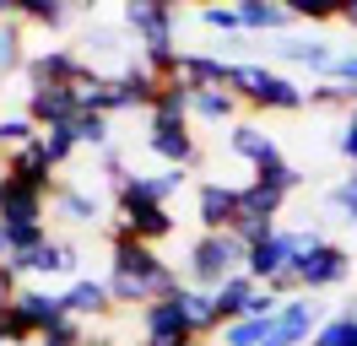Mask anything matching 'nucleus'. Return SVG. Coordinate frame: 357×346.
I'll return each instance as SVG.
<instances>
[{"instance_id":"1","label":"nucleus","mask_w":357,"mask_h":346,"mask_svg":"<svg viewBox=\"0 0 357 346\" xmlns=\"http://www.w3.org/2000/svg\"><path fill=\"white\" fill-rule=\"evenodd\" d=\"M109 292H114V303H130V308L141 303L146 308V303L184 292V281L152 243H135V238L119 233V238H109Z\"/></svg>"},{"instance_id":"2","label":"nucleus","mask_w":357,"mask_h":346,"mask_svg":"<svg viewBox=\"0 0 357 346\" xmlns=\"http://www.w3.org/2000/svg\"><path fill=\"white\" fill-rule=\"evenodd\" d=\"M227 86L238 92V103L271 108V114H298V108L309 103V92L292 82V76H282V70H271V65H260V60H233Z\"/></svg>"},{"instance_id":"3","label":"nucleus","mask_w":357,"mask_h":346,"mask_svg":"<svg viewBox=\"0 0 357 346\" xmlns=\"http://www.w3.org/2000/svg\"><path fill=\"white\" fill-rule=\"evenodd\" d=\"M184 271H190V287L217 292L222 281H233V276H244V271H249V243L238 233H201L195 243H190Z\"/></svg>"},{"instance_id":"4","label":"nucleus","mask_w":357,"mask_h":346,"mask_svg":"<svg viewBox=\"0 0 357 346\" xmlns=\"http://www.w3.org/2000/svg\"><path fill=\"white\" fill-rule=\"evenodd\" d=\"M174 211L168 206H157V200H135V195H119L114 200V222H109V238H135V243H162V238H174Z\"/></svg>"},{"instance_id":"5","label":"nucleus","mask_w":357,"mask_h":346,"mask_svg":"<svg viewBox=\"0 0 357 346\" xmlns=\"http://www.w3.org/2000/svg\"><path fill=\"white\" fill-rule=\"evenodd\" d=\"M49 200L54 195L22 184L17 173H0V227H49Z\"/></svg>"},{"instance_id":"6","label":"nucleus","mask_w":357,"mask_h":346,"mask_svg":"<svg viewBox=\"0 0 357 346\" xmlns=\"http://www.w3.org/2000/svg\"><path fill=\"white\" fill-rule=\"evenodd\" d=\"M319 324H325V303L314 298H292L276 308V319L266 324V346H303L319 336Z\"/></svg>"},{"instance_id":"7","label":"nucleus","mask_w":357,"mask_h":346,"mask_svg":"<svg viewBox=\"0 0 357 346\" xmlns=\"http://www.w3.org/2000/svg\"><path fill=\"white\" fill-rule=\"evenodd\" d=\"M141 330H146V341L152 346H195L201 336H195V324H190V314H184V303L162 298V303H146L141 308Z\"/></svg>"},{"instance_id":"8","label":"nucleus","mask_w":357,"mask_h":346,"mask_svg":"<svg viewBox=\"0 0 357 346\" xmlns=\"http://www.w3.org/2000/svg\"><path fill=\"white\" fill-rule=\"evenodd\" d=\"M6 271H11V276H66V281H82L76 276V271H82V249L66 243V238H49V243H38L33 255L11 260Z\"/></svg>"},{"instance_id":"9","label":"nucleus","mask_w":357,"mask_h":346,"mask_svg":"<svg viewBox=\"0 0 357 346\" xmlns=\"http://www.w3.org/2000/svg\"><path fill=\"white\" fill-rule=\"evenodd\" d=\"M292 271L303 281V292H325V287H341V281L352 276V255H347L341 243H314Z\"/></svg>"},{"instance_id":"10","label":"nucleus","mask_w":357,"mask_h":346,"mask_svg":"<svg viewBox=\"0 0 357 346\" xmlns=\"http://www.w3.org/2000/svg\"><path fill=\"white\" fill-rule=\"evenodd\" d=\"M11 308H17V319L27 324V336H33V341L54 336V330L70 319V314H66V292H38V287H22Z\"/></svg>"},{"instance_id":"11","label":"nucleus","mask_w":357,"mask_h":346,"mask_svg":"<svg viewBox=\"0 0 357 346\" xmlns=\"http://www.w3.org/2000/svg\"><path fill=\"white\" fill-rule=\"evenodd\" d=\"M146 151H152L162 168H195L201 146H195V130L190 125H146Z\"/></svg>"},{"instance_id":"12","label":"nucleus","mask_w":357,"mask_h":346,"mask_svg":"<svg viewBox=\"0 0 357 346\" xmlns=\"http://www.w3.org/2000/svg\"><path fill=\"white\" fill-rule=\"evenodd\" d=\"M195 222H201V233H233L238 227V190L222 179L201 184L195 190Z\"/></svg>"},{"instance_id":"13","label":"nucleus","mask_w":357,"mask_h":346,"mask_svg":"<svg viewBox=\"0 0 357 346\" xmlns=\"http://www.w3.org/2000/svg\"><path fill=\"white\" fill-rule=\"evenodd\" d=\"M227 151H233V157H244L255 173L287 163V157H282V146H276V135H271V130H260L255 119H238V125L227 130Z\"/></svg>"},{"instance_id":"14","label":"nucleus","mask_w":357,"mask_h":346,"mask_svg":"<svg viewBox=\"0 0 357 346\" xmlns=\"http://www.w3.org/2000/svg\"><path fill=\"white\" fill-rule=\"evenodd\" d=\"M76 70H82V54L66 49V43H54V49H38L33 60H27V92H38V86H70L76 82Z\"/></svg>"},{"instance_id":"15","label":"nucleus","mask_w":357,"mask_h":346,"mask_svg":"<svg viewBox=\"0 0 357 346\" xmlns=\"http://www.w3.org/2000/svg\"><path fill=\"white\" fill-rule=\"evenodd\" d=\"M227 70H233V60H222V54H195V49H184L174 65V82L184 86V92H206V86H227Z\"/></svg>"},{"instance_id":"16","label":"nucleus","mask_w":357,"mask_h":346,"mask_svg":"<svg viewBox=\"0 0 357 346\" xmlns=\"http://www.w3.org/2000/svg\"><path fill=\"white\" fill-rule=\"evenodd\" d=\"M271 49H276V60L303 65V70H314V76H331L335 60H341V49H335V43H325V38H276Z\"/></svg>"},{"instance_id":"17","label":"nucleus","mask_w":357,"mask_h":346,"mask_svg":"<svg viewBox=\"0 0 357 346\" xmlns=\"http://www.w3.org/2000/svg\"><path fill=\"white\" fill-rule=\"evenodd\" d=\"M27 119L38 130H60L76 119V98H70V86H38V92H27Z\"/></svg>"},{"instance_id":"18","label":"nucleus","mask_w":357,"mask_h":346,"mask_svg":"<svg viewBox=\"0 0 357 346\" xmlns=\"http://www.w3.org/2000/svg\"><path fill=\"white\" fill-rule=\"evenodd\" d=\"M6 173H17L22 184H33V190H44V195H54V190H60V179H54L60 168H54V157L44 151V135H38L33 146H22L17 157H6Z\"/></svg>"},{"instance_id":"19","label":"nucleus","mask_w":357,"mask_h":346,"mask_svg":"<svg viewBox=\"0 0 357 346\" xmlns=\"http://www.w3.org/2000/svg\"><path fill=\"white\" fill-rule=\"evenodd\" d=\"M238 92L233 86H206V92H190V119H201V125H238Z\"/></svg>"},{"instance_id":"20","label":"nucleus","mask_w":357,"mask_h":346,"mask_svg":"<svg viewBox=\"0 0 357 346\" xmlns=\"http://www.w3.org/2000/svg\"><path fill=\"white\" fill-rule=\"evenodd\" d=\"M114 308V292H109V281H92V276H82V281H70L66 287V314L70 319H103Z\"/></svg>"},{"instance_id":"21","label":"nucleus","mask_w":357,"mask_h":346,"mask_svg":"<svg viewBox=\"0 0 357 346\" xmlns=\"http://www.w3.org/2000/svg\"><path fill=\"white\" fill-rule=\"evenodd\" d=\"M54 211L66 216L70 227H98V222H103V200L87 195V190H76V184H60V190H54Z\"/></svg>"},{"instance_id":"22","label":"nucleus","mask_w":357,"mask_h":346,"mask_svg":"<svg viewBox=\"0 0 357 346\" xmlns=\"http://www.w3.org/2000/svg\"><path fill=\"white\" fill-rule=\"evenodd\" d=\"M178 303H184V314H190V324H195V336H222V314H217V292H206V287H190L184 281V292H178Z\"/></svg>"},{"instance_id":"23","label":"nucleus","mask_w":357,"mask_h":346,"mask_svg":"<svg viewBox=\"0 0 357 346\" xmlns=\"http://www.w3.org/2000/svg\"><path fill=\"white\" fill-rule=\"evenodd\" d=\"M238 17H244V33H287L292 6H276V0H238Z\"/></svg>"},{"instance_id":"24","label":"nucleus","mask_w":357,"mask_h":346,"mask_svg":"<svg viewBox=\"0 0 357 346\" xmlns=\"http://www.w3.org/2000/svg\"><path fill=\"white\" fill-rule=\"evenodd\" d=\"M260 298V281L249 276H233V281H222L217 287V314H222V324H233V319H249V303Z\"/></svg>"},{"instance_id":"25","label":"nucleus","mask_w":357,"mask_h":346,"mask_svg":"<svg viewBox=\"0 0 357 346\" xmlns=\"http://www.w3.org/2000/svg\"><path fill=\"white\" fill-rule=\"evenodd\" d=\"M146 125H190V92L178 82H168L162 92H157L152 114H146Z\"/></svg>"},{"instance_id":"26","label":"nucleus","mask_w":357,"mask_h":346,"mask_svg":"<svg viewBox=\"0 0 357 346\" xmlns=\"http://www.w3.org/2000/svg\"><path fill=\"white\" fill-rule=\"evenodd\" d=\"M27 54L22 49V17H6L0 22V76H11V70H27Z\"/></svg>"},{"instance_id":"27","label":"nucleus","mask_w":357,"mask_h":346,"mask_svg":"<svg viewBox=\"0 0 357 346\" xmlns=\"http://www.w3.org/2000/svg\"><path fill=\"white\" fill-rule=\"evenodd\" d=\"M38 135H44V130L33 125L27 114H0V151H6V157H17L22 146H33Z\"/></svg>"},{"instance_id":"28","label":"nucleus","mask_w":357,"mask_h":346,"mask_svg":"<svg viewBox=\"0 0 357 346\" xmlns=\"http://www.w3.org/2000/svg\"><path fill=\"white\" fill-rule=\"evenodd\" d=\"M70 135H76V146L109 151V114H76V119H70Z\"/></svg>"},{"instance_id":"29","label":"nucleus","mask_w":357,"mask_h":346,"mask_svg":"<svg viewBox=\"0 0 357 346\" xmlns=\"http://www.w3.org/2000/svg\"><path fill=\"white\" fill-rule=\"evenodd\" d=\"M17 17H22V22H38V27H66L70 6H66V0H22V6H17Z\"/></svg>"},{"instance_id":"30","label":"nucleus","mask_w":357,"mask_h":346,"mask_svg":"<svg viewBox=\"0 0 357 346\" xmlns=\"http://www.w3.org/2000/svg\"><path fill=\"white\" fill-rule=\"evenodd\" d=\"M201 22L211 33H222V38H244V17H238V6H201Z\"/></svg>"},{"instance_id":"31","label":"nucleus","mask_w":357,"mask_h":346,"mask_svg":"<svg viewBox=\"0 0 357 346\" xmlns=\"http://www.w3.org/2000/svg\"><path fill=\"white\" fill-rule=\"evenodd\" d=\"M44 151L54 157V168H66L70 157H76V135H70V125H60V130H44Z\"/></svg>"},{"instance_id":"32","label":"nucleus","mask_w":357,"mask_h":346,"mask_svg":"<svg viewBox=\"0 0 357 346\" xmlns=\"http://www.w3.org/2000/svg\"><path fill=\"white\" fill-rule=\"evenodd\" d=\"M335 151H341V157H347V163L357 168V114H347V119H341V135H335Z\"/></svg>"},{"instance_id":"33","label":"nucleus","mask_w":357,"mask_h":346,"mask_svg":"<svg viewBox=\"0 0 357 346\" xmlns=\"http://www.w3.org/2000/svg\"><path fill=\"white\" fill-rule=\"evenodd\" d=\"M331 211L341 216V222H357V190L335 184V190H331Z\"/></svg>"},{"instance_id":"34","label":"nucleus","mask_w":357,"mask_h":346,"mask_svg":"<svg viewBox=\"0 0 357 346\" xmlns=\"http://www.w3.org/2000/svg\"><path fill=\"white\" fill-rule=\"evenodd\" d=\"M17 292H22V287H17V276H11L6 265H0V314H6L11 303H17Z\"/></svg>"},{"instance_id":"35","label":"nucleus","mask_w":357,"mask_h":346,"mask_svg":"<svg viewBox=\"0 0 357 346\" xmlns=\"http://www.w3.org/2000/svg\"><path fill=\"white\" fill-rule=\"evenodd\" d=\"M335 22H341V27H352V33H357V0H352V6H335Z\"/></svg>"},{"instance_id":"36","label":"nucleus","mask_w":357,"mask_h":346,"mask_svg":"<svg viewBox=\"0 0 357 346\" xmlns=\"http://www.w3.org/2000/svg\"><path fill=\"white\" fill-rule=\"evenodd\" d=\"M347 190H357V168H352V173H347Z\"/></svg>"},{"instance_id":"37","label":"nucleus","mask_w":357,"mask_h":346,"mask_svg":"<svg viewBox=\"0 0 357 346\" xmlns=\"http://www.w3.org/2000/svg\"><path fill=\"white\" fill-rule=\"evenodd\" d=\"M141 346H152V341H141Z\"/></svg>"},{"instance_id":"38","label":"nucleus","mask_w":357,"mask_h":346,"mask_svg":"<svg viewBox=\"0 0 357 346\" xmlns=\"http://www.w3.org/2000/svg\"><path fill=\"white\" fill-rule=\"evenodd\" d=\"M352 114H357V108H352Z\"/></svg>"}]
</instances>
